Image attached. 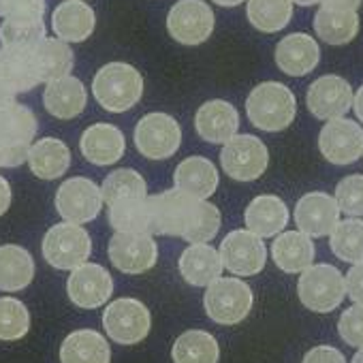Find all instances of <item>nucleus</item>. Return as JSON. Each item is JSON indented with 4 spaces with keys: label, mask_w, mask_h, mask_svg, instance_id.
<instances>
[{
    "label": "nucleus",
    "mask_w": 363,
    "mask_h": 363,
    "mask_svg": "<svg viewBox=\"0 0 363 363\" xmlns=\"http://www.w3.org/2000/svg\"><path fill=\"white\" fill-rule=\"evenodd\" d=\"M109 225L122 233H150L152 235V208L150 197H124L109 206Z\"/></svg>",
    "instance_id": "obj_34"
},
{
    "label": "nucleus",
    "mask_w": 363,
    "mask_h": 363,
    "mask_svg": "<svg viewBox=\"0 0 363 363\" xmlns=\"http://www.w3.org/2000/svg\"><path fill=\"white\" fill-rule=\"evenodd\" d=\"M37 116L20 103H11L0 109V143L13 152L28 154V147L37 135Z\"/></svg>",
    "instance_id": "obj_24"
},
{
    "label": "nucleus",
    "mask_w": 363,
    "mask_h": 363,
    "mask_svg": "<svg viewBox=\"0 0 363 363\" xmlns=\"http://www.w3.org/2000/svg\"><path fill=\"white\" fill-rule=\"evenodd\" d=\"M337 333L348 346H354V348L363 346V306L354 303L342 312L337 320Z\"/></svg>",
    "instance_id": "obj_43"
},
{
    "label": "nucleus",
    "mask_w": 363,
    "mask_h": 363,
    "mask_svg": "<svg viewBox=\"0 0 363 363\" xmlns=\"http://www.w3.org/2000/svg\"><path fill=\"white\" fill-rule=\"evenodd\" d=\"M333 199L346 216H363V175H346L335 186Z\"/></svg>",
    "instance_id": "obj_42"
},
{
    "label": "nucleus",
    "mask_w": 363,
    "mask_h": 363,
    "mask_svg": "<svg viewBox=\"0 0 363 363\" xmlns=\"http://www.w3.org/2000/svg\"><path fill=\"white\" fill-rule=\"evenodd\" d=\"M318 147L331 164H350L361 158L363 128L344 116L333 118L320 128Z\"/></svg>",
    "instance_id": "obj_14"
},
{
    "label": "nucleus",
    "mask_w": 363,
    "mask_h": 363,
    "mask_svg": "<svg viewBox=\"0 0 363 363\" xmlns=\"http://www.w3.org/2000/svg\"><path fill=\"white\" fill-rule=\"evenodd\" d=\"M30 171L41 179H58L71 167V150L62 139L43 137L37 143H30L26 156Z\"/></svg>",
    "instance_id": "obj_29"
},
{
    "label": "nucleus",
    "mask_w": 363,
    "mask_h": 363,
    "mask_svg": "<svg viewBox=\"0 0 363 363\" xmlns=\"http://www.w3.org/2000/svg\"><path fill=\"white\" fill-rule=\"evenodd\" d=\"M246 113L252 126L265 133L289 128L297 113L295 94L280 82H263L246 99Z\"/></svg>",
    "instance_id": "obj_2"
},
{
    "label": "nucleus",
    "mask_w": 363,
    "mask_h": 363,
    "mask_svg": "<svg viewBox=\"0 0 363 363\" xmlns=\"http://www.w3.org/2000/svg\"><path fill=\"white\" fill-rule=\"evenodd\" d=\"M329 248L331 252L344 263H359L363 261V220L350 216L333 227L329 233Z\"/></svg>",
    "instance_id": "obj_38"
},
{
    "label": "nucleus",
    "mask_w": 363,
    "mask_h": 363,
    "mask_svg": "<svg viewBox=\"0 0 363 363\" xmlns=\"http://www.w3.org/2000/svg\"><path fill=\"white\" fill-rule=\"evenodd\" d=\"M318 3H323V0H293V5H299V7H312Z\"/></svg>",
    "instance_id": "obj_52"
},
{
    "label": "nucleus",
    "mask_w": 363,
    "mask_h": 363,
    "mask_svg": "<svg viewBox=\"0 0 363 363\" xmlns=\"http://www.w3.org/2000/svg\"><path fill=\"white\" fill-rule=\"evenodd\" d=\"M9 208H11V184L7 182V177L0 175V216L7 214Z\"/></svg>",
    "instance_id": "obj_48"
},
{
    "label": "nucleus",
    "mask_w": 363,
    "mask_h": 363,
    "mask_svg": "<svg viewBox=\"0 0 363 363\" xmlns=\"http://www.w3.org/2000/svg\"><path fill=\"white\" fill-rule=\"evenodd\" d=\"M173 363H218L220 346L210 331L191 329L177 335L171 348Z\"/></svg>",
    "instance_id": "obj_35"
},
{
    "label": "nucleus",
    "mask_w": 363,
    "mask_h": 363,
    "mask_svg": "<svg viewBox=\"0 0 363 363\" xmlns=\"http://www.w3.org/2000/svg\"><path fill=\"white\" fill-rule=\"evenodd\" d=\"M350 363H363V346L357 348V352L352 354V361H350Z\"/></svg>",
    "instance_id": "obj_54"
},
{
    "label": "nucleus",
    "mask_w": 363,
    "mask_h": 363,
    "mask_svg": "<svg viewBox=\"0 0 363 363\" xmlns=\"http://www.w3.org/2000/svg\"><path fill=\"white\" fill-rule=\"evenodd\" d=\"M13 101H16V92H11L9 88H5L3 84H0V109L11 105Z\"/></svg>",
    "instance_id": "obj_50"
},
{
    "label": "nucleus",
    "mask_w": 363,
    "mask_h": 363,
    "mask_svg": "<svg viewBox=\"0 0 363 363\" xmlns=\"http://www.w3.org/2000/svg\"><path fill=\"white\" fill-rule=\"evenodd\" d=\"M340 223V208L327 193H308L295 206V225L308 238H325Z\"/></svg>",
    "instance_id": "obj_17"
},
{
    "label": "nucleus",
    "mask_w": 363,
    "mask_h": 363,
    "mask_svg": "<svg viewBox=\"0 0 363 363\" xmlns=\"http://www.w3.org/2000/svg\"><path fill=\"white\" fill-rule=\"evenodd\" d=\"M26 156L28 154H22V152H13L9 147H5L0 143V167H18L22 162H26Z\"/></svg>",
    "instance_id": "obj_47"
},
{
    "label": "nucleus",
    "mask_w": 363,
    "mask_h": 363,
    "mask_svg": "<svg viewBox=\"0 0 363 363\" xmlns=\"http://www.w3.org/2000/svg\"><path fill=\"white\" fill-rule=\"evenodd\" d=\"M220 225H223L220 210L214 203H210L208 199H201L195 223L189 227V231L182 238H184L186 242H191V244H210L218 235Z\"/></svg>",
    "instance_id": "obj_41"
},
{
    "label": "nucleus",
    "mask_w": 363,
    "mask_h": 363,
    "mask_svg": "<svg viewBox=\"0 0 363 363\" xmlns=\"http://www.w3.org/2000/svg\"><path fill=\"white\" fill-rule=\"evenodd\" d=\"M344 286L350 301L363 306V261L350 265V269L344 276Z\"/></svg>",
    "instance_id": "obj_44"
},
{
    "label": "nucleus",
    "mask_w": 363,
    "mask_h": 363,
    "mask_svg": "<svg viewBox=\"0 0 363 363\" xmlns=\"http://www.w3.org/2000/svg\"><path fill=\"white\" fill-rule=\"evenodd\" d=\"M28 54H30V62H33V69H35L39 84L41 82L48 84L52 79L71 75L73 65H75L71 48L60 39L43 37L37 45H33L28 50Z\"/></svg>",
    "instance_id": "obj_25"
},
{
    "label": "nucleus",
    "mask_w": 363,
    "mask_h": 363,
    "mask_svg": "<svg viewBox=\"0 0 363 363\" xmlns=\"http://www.w3.org/2000/svg\"><path fill=\"white\" fill-rule=\"evenodd\" d=\"M45 37L43 18L35 16H7L0 24V45L30 50Z\"/></svg>",
    "instance_id": "obj_37"
},
{
    "label": "nucleus",
    "mask_w": 363,
    "mask_h": 363,
    "mask_svg": "<svg viewBox=\"0 0 363 363\" xmlns=\"http://www.w3.org/2000/svg\"><path fill=\"white\" fill-rule=\"evenodd\" d=\"M0 84L16 94L30 92L39 84L28 50H20V48L0 50Z\"/></svg>",
    "instance_id": "obj_33"
},
{
    "label": "nucleus",
    "mask_w": 363,
    "mask_h": 363,
    "mask_svg": "<svg viewBox=\"0 0 363 363\" xmlns=\"http://www.w3.org/2000/svg\"><path fill=\"white\" fill-rule=\"evenodd\" d=\"M101 195L103 203L111 206L124 197H147V184L135 169H116L103 179Z\"/></svg>",
    "instance_id": "obj_39"
},
{
    "label": "nucleus",
    "mask_w": 363,
    "mask_h": 363,
    "mask_svg": "<svg viewBox=\"0 0 363 363\" xmlns=\"http://www.w3.org/2000/svg\"><path fill=\"white\" fill-rule=\"evenodd\" d=\"M272 259L286 274H301L314 261V242L301 231H282L272 244Z\"/></svg>",
    "instance_id": "obj_30"
},
{
    "label": "nucleus",
    "mask_w": 363,
    "mask_h": 363,
    "mask_svg": "<svg viewBox=\"0 0 363 363\" xmlns=\"http://www.w3.org/2000/svg\"><path fill=\"white\" fill-rule=\"evenodd\" d=\"M301 363H346V359L333 346H314L306 352Z\"/></svg>",
    "instance_id": "obj_45"
},
{
    "label": "nucleus",
    "mask_w": 363,
    "mask_h": 363,
    "mask_svg": "<svg viewBox=\"0 0 363 363\" xmlns=\"http://www.w3.org/2000/svg\"><path fill=\"white\" fill-rule=\"evenodd\" d=\"M255 303L252 289L240 278H216L208 284L203 295L206 314L218 325H238L242 323Z\"/></svg>",
    "instance_id": "obj_4"
},
{
    "label": "nucleus",
    "mask_w": 363,
    "mask_h": 363,
    "mask_svg": "<svg viewBox=\"0 0 363 363\" xmlns=\"http://www.w3.org/2000/svg\"><path fill=\"white\" fill-rule=\"evenodd\" d=\"M96 26L94 9L82 0H65L52 13L54 35L65 43H82L86 41Z\"/></svg>",
    "instance_id": "obj_22"
},
{
    "label": "nucleus",
    "mask_w": 363,
    "mask_h": 363,
    "mask_svg": "<svg viewBox=\"0 0 363 363\" xmlns=\"http://www.w3.org/2000/svg\"><path fill=\"white\" fill-rule=\"evenodd\" d=\"M195 128L208 143H227L233 135H238L240 113L229 101L214 99L199 107L195 116Z\"/></svg>",
    "instance_id": "obj_21"
},
{
    "label": "nucleus",
    "mask_w": 363,
    "mask_h": 363,
    "mask_svg": "<svg viewBox=\"0 0 363 363\" xmlns=\"http://www.w3.org/2000/svg\"><path fill=\"white\" fill-rule=\"evenodd\" d=\"M306 103L318 120L342 118L352 107V88L340 75H323L310 84Z\"/></svg>",
    "instance_id": "obj_16"
},
{
    "label": "nucleus",
    "mask_w": 363,
    "mask_h": 363,
    "mask_svg": "<svg viewBox=\"0 0 363 363\" xmlns=\"http://www.w3.org/2000/svg\"><path fill=\"white\" fill-rule=\"evenodd\" d=\"M133 139L141 156L150 160H164L179 150L182 128L173 116L154 111L137 122Z\"/></svg>",
    "instance_id": "obj_9"
},
{
    "label": "nucleus",
    "mask_w": 363,
    "mask_h": 363,
    "mask_svg": "<svg viewBox=\"0 0 363 363\" xmlns=\"http://www.w3.org/2000/svg\"><path fill=\"white\" fill-rule=\"evenodd\" d=\"M92 255V240L82 225H54L43 238V257L56 269H75Z\"/></svg>",
    "instance_id": "obj_5"
},
{
    "label": "nucleus",
    "mask_w": 363,
    "mask_h": 363,
    "mask_svg": "<svg viewBox=\"0 0 363 363\" xmlns=\"http://www.w3.org/2000/svg\"><path fill=\"white\" fill-rule=\"evenodd\" d=\"M199 201L177 189L150 197L152 208V235H177L182 238L195 223Z\"/></svg>",
    "instance_id": "obj_7"
},
{
    "label": "nucleus",
    "mask_w": 363,
    "mask_h": 363,
    "mask_svg": "<svg viewBox=\"0 0 363 363\" xmlns=\"http://www.w3.org/2000/svg\"><path fill=\"white\" fill-rule=\"evenodd\" d=\"M7 16H35V18H43L45 16V0H11Z\"/></svg>",
    "instance_id": "obj_46"
},
{
    "label": "nucleus",
    "mask_w": 363,
    "mask_h": 363,
    "mask_svg": "<svg viewBox=\"0 0 363 363\" xmlns=\"http://www.w3.org/2000/svg\"><path fill=\"white\" fill-rule=\"evenodd\" d=\"M220 164L231 179L255 182L267 171L269 152L267 145L255 135H233L227 143H223Z\"/></svg>",
    "instance_id": "obj_6"
},
{
    "label": "nucleus",
    "mask_w": 363,
    "mask_h": 363,
    "mask_svg": "<svg viewBox=\"0 0 363 363\" xmlns=\"http://www.w3.org/2000/svg\"><path fill=\"white\" fill-rule=\"evenodd\" d=\"M276 65L291 77H303L312 73L320 62V48L314 37L306 33H293L276 45Z\"/></svg>",
    "instance_id": "obj_19"
},
{
    "label": "nucleus",
    "mask_w": 363,
    "mask_h": 363,
    "mask_svg": "<svg viewBox=\"0 0 363 363\" xmlns=\"http://www.w3.org/2000/svg\"><path fill=\"white\" fill-rule=\"evenodd\" d=\"M223 261L210 244H191L179 257V274L191 286H208L223 276Z\"/></svg>",
    "instance_id": "obj_28"
},
{
    "label": "nucleus",
    "mask_w": 363,
    "mask_h": 363,
    "mask_svg": "<svg viewBox=\"0 0 363 363\" xmlns=\"http://www.w3.org/2000/svg\"><path fill=\"white\" fill-rule=\"evenodd\" d=\"M35 278L33 255L16 244L0 246V291H24Z\"/></svg>",
    "instance_id": "obj_31"
},
{
    "label": "nucleus",
    "mask_w": 363,
    "mask_h": 363,
    "mask_svg": "<svg viewBox=\"0 0 363 363\" xmlns=\"http://www.w3.org/2000/svg\"><path fill=\"white\" fill-rule=\"evenodd\" d=\"M92 94L105 111L122 113L141 101L143 77L133 65L109 62L96 71L92 79Z\"/></svg>",
    "instance_id": "obj_1"
},
{
    "label": "nucleus",
    "mask_w": 363,
    "mask_h": 363,
    "mask_svg": "<svg viewBox=\"0 0 363 363\" xmlns=\"http://www.w3.org/2000/svg\"><path fill=\"white\" fill-rule=\"evenodd\" d=\"M214 11L203 0H177L169 9L167 30L182 45H201L214 33Z\"/></svg>",
    "instance_id": "obj_8"
},
{
    "label": "nucleus",
    "mask_w": 363,
    "mask_h": 363,
    "mask_svg": "<svg viewBox=\"0 0 363 363\" xmlns=\"http://www.w3.org/2000/svg\"><path fill=\"white\" fill-rule=\"evenodd\" d=\"M43 105L50 116L58 120H73L88 105L86 86L73 75L52 79L48 82V88L43 92Z\"/></svg>",
    "instance_id": "obj_23"
},
{
    "label": "nucleus",
    "mask_w": 363,
    "mask_h": 363,
    "mask_svg": "<svg viewBox=\"0 0 363 363\" xmlns=\"http://www.w3.org/2000/svg\"><path fill=\"white\" fill-rule=\"evenodd\" d=\"M173 184L177 191L195 199H210L220 184V175L210 158L189 156L177 164L173 173Z\"/></svg>",
    "instance_id": "obj_20"
},
{
    "label": "nucleus",
    "mask_w": 363,
    "mask_h": 363,
    "mask_svg": "<svg viewBox=\"0 0 363 363\" xmlns=\"http://www.w3.org/2000/svg\"><path fill=\"white\" fill-rule=\"evenodd\" d=\"M248 22L267 35L280 33L293 18V0H248Z\"/></svg>",
    "instance_id": "obj_36"
},
{
    "label": "nucleus",
    "mask_w": 363,
    "mask_h": 363,
    "mask_svg": "<svg viewBox=\"0 0 363 363\" xmlns=\"http://www.w3.org/2000/svg\"><path fill=\"white\" fill-rule=\"evenodd\" d=\"M361 156H363V152H361Z\"/></svg>",
    "instance_id": "obj_55"
},
{
    "label": "nucleus",
    "mask_w": 363,
    "mask_h": 363,
    "mask_svg": "<svg viewBox=\"0 0 363 363\" xmlns=\"http://www.w3.org/2000/svg\"><path fill=\"white\" fill-rule=\"evenodd\" d=\"M299 301L318 314L333 312L346 297L344 276L337 267L329 263L310 265L301 272L297 282Z\"/></svg>",
    "instance_id": "obj_3"
},
{
    "label": "nucleus",
    "mask_w": 363,
    "mask_h": 363,
    "mask_svg": "<svg viewBox=\"0 0 363 363\" xmlns=\"http://www.w3.org/2000/svg\"><path fill=\"white\" fill-rule=\"evenodd\" d=\"M109 261L122 274H145L158 261V246L150 233H122L109 240Z\"/></svg>",
    "instance_id": "obj_13"
},
{
    "label": "nucleus",
    "mask_w": 363,
    "mask_h": 363,
    "mask_svg": "<svg viewBox=\"0 0 363 363\" xmlns=\"http://www.w3.org/2000/svg\"><path fill=\"white\" fill-rule=\"evenodd\" d=\"M352 109H354V116L359 122H363V86L354 92L352 96Z\"/></svg>",
    "instance_id": "obj_49"
},
{
    "label": "nucleus",
    "mask_w": 363,
    "mask_h": 363,
    "mask_svg": "<svg viewBox=\"0 0 363 363\" xmlns=\"http://www.w3.org/2000/svg\"><path fill=\"white\" fill-rule=\"evenodd\" d=\"M103 195L88 177H71L62 182L56 193V210L67 223L86 225L101 214Z\"/></svg>",
    "instance_id": "obj_12"
},
{
    "label": "nucleus",
    "mask_w": 363,
    "mask_h": 363,
    "mask_svg": "<svg viewBox=\"0 0 363 363\" xmlns=\"http://www.w3.org/2000/svg\"><path fill=\"white\" fill-rule=\"evenodd\" d=\"M69 299L84 310L101 308L113 293L111 274L99 263H82L79 267L71 269L67 280Z\"/></svg>",
    "instance_id": "obj_15"
},
{
    "label": "nucleus",
    "mask_w": 363,
    "mask_h": 363,
    "mask_svg": "<svg viewBox=\"0 0 363 363\" xmlns=\"http://www.w3.org/2000/svg\"><path fill=\"white\" fill-rule=\"evenodd\" d=\"M30 329L28 308L13 297H0V340L16 342L22 340Z\"/></svg>",
    "instance_id": "obj_40"
},
{
    "label": "nucleus",
    "mask_w": 363,
    "mask_h": 363,
    "mask_svg": "<svg viewBox=\"0 0 363 363\" xmlns=\"http://www.w3.org/2000/svg\"><path fill=\"white\" fill-rule=\"evenodd\" d=\"M111 350L107 340L92 331L79 329L65 337L60 346V363H109Z\"/></svg>",
    "instance_id": "obj_32"
},
{
    "label": "nucleus",
    "mask_w": 363,
    "mask_h": 363,
    "mask_svg": "<svg viewBox=\"0 0 363 363\" xmlns=\"http://www.w3.org/2000/svg\"><path fill=\"white\" fill-rule=\"evenodd\" d=\"M9 5H11V0H0V18H5V16H7Z\"/></svg>",
    "instance_id": "obj_53"
},
{
    "label": "nucleus",
    "mask_w": 363,
    "mask_h": 363,
    "mask_svg": "<svg viewBox=\"0 0 363 363\" xmlns=\"http://www.w3.org/2000/svg\"><path fill=\"white\" fill-rule=\"evenodd\" d=\"M314 30L327 45H346L359 33V13L357 9L320 5L314 16Z\"/></svg>",
    "instance_id": "obj_27"
},
{
    "label": "nucleus",
    "mask_w": 363,
    "mask_h": 363,
    "mask_svg": "<svg viewBox=\"0 0 363 363\" xmlns=\"http://www.w3.org/2000/svg\"><path fill=\"white\" fill-rule=\"evenodd\" d=\"M212 3H216L218 7H238V5L246 3V0H212Z\"/></svg>",
    "instance_id": "obj_51"
},
{
    "label": "nucleus",
    "mask_w": 363,
    "mask_h": 363,
    "mask_svg": "<svg viewBox=\"0 0 363 363\" xmlns=\"http://www.w3.org/2000/svg\"><path fill=\"white\" fill-rule=\"evenodd\" d=\"M79 150L88 162H92L96 167H105V164L118 162L124 156L126 139L118 126L107 124V122H99V124L88 126L82 133Z\"/></svg>",
    "instance_id": "obj_18"
},
{
    "label": "nucleus",
    "mask_w": 363,
    "mask_h": 363,
    "mask_svg": "<svg viewBox=\"0 0 363 363\" xmlns=\"http://www.w3.org/2000/svg\"><path fill=\"white\" fill-rule=\"evenodd\" d=\"M223 267L229 269L233 276H257L263 272L267 263V248L263 244V238L255 235L252 231H231L218 248Z\"/></svg>",
    "instance_id": "obj_11"
},
{
    "label": "nucleus",
    "mask_w": 363,
    "mask_h": 363,
    "mask_svg": "<svg viewBox=\"0 0 363 363\" xmlns=\"http://www.w3.org/2000/svg\"><path fill=\"white\" fill-rule=\"evenodd\" d=\"M244 223L259 238H276L289 225V208L276 195H259L248 203Z\"/></svg>",
    "instance_id": "obj_26"
},
{
    "label": "nucleus",
    "mask_w": 363,
    "mask_h": 363,
    "mask_svg": "<svg viewBox=\"0 0 363 363\" xmlns=\"http://www.w3.org/2000/svg\"><path fill=\"white\" fill-rule=\"evenodd\" d=\"M103 327L113 342L122 346H133L147 337L152 327V316L150 310L139 299L122 297L105 308Z\"/></svg>",
    "instance_id": "obj_10"
}]
</instances>
